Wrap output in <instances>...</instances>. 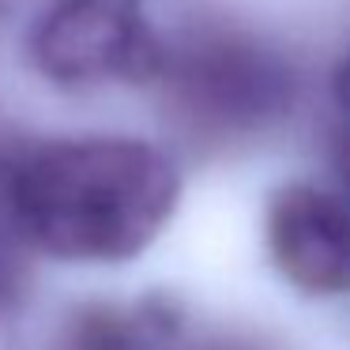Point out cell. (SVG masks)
Instances as JSON below:
<instances>
[{"instance_id":"cell-2","label":"cell","mask_w":350,"mask_h":350,"mask_svg":"<svg viewBox=\"0 0 350 350\" xmlns=\"http://www.w3.org/2000/svg\"><path fill=\"white\" fill-rule=\"evenodd\" d=\"M151 91L177 136L226 151L279 132L301 106L305 76L297 57L267 31L200 16L166 34Z\"/></svg>"},{"instance_id":"cell-9","label":"cell","mask_w":350,"mask_h":350,"mask_svg":"<svg viewBox=\"0 0 350 350\" xmlns=\"http://www.w3.org/2000/svg\"><path fill=\"white\" fill-rule=\"evenodd\" d=\"M0 4H4V0H0Z\"/></svg>"},{"instance_id":"cell-1","label":"cell","mask_w":350,"mask_h":350,"mask_svg":"<svg viewBox=\"0 0 350 350\" xmlns=\"http://www.w3.org/2000/svg\"><path fill=\"white\" fill-rule=\"evenodd\" d=\"M8 189L38 256L113 267L144 256L181 204V166L162 144L83 132L8 144Z\"/></svg>"},{"instance_id":"cell-5","label":"cell","mask_w":350,"mask_h":350,"mask_svg":"<svg viewBox=\"0 0 350 350\" xmlns=\"http://www.w3.org/2000/svg\"><path fill=\"white\" fill-rule=\"evenodd\" d=\"M166 317L154 309L83 305L61 332V350H162Z\"/></svg>"},{"instance_id":"cell-4","label":"cell","mask_w":350,"mask_h":350,"mask_svg":"<svg viewBox=\"0 0 350 350\" xmlns=\"http://www.w3.org/2000/svg\"><path fill=\"white\" fill-rule=\"evenodd\" d=\"M264 249L297 294L350 297V196L312 181H282L264 204Z\"/></svg>"},{"instance_id":"cell-7","label":"cell","mask_w":350,"mask_h":350,"mask_svg":"<svg viewBox=\"0 0 350 350\" xmlns=\"http://www.w3.org/2000/svg\"><path fill=\"white\" fill-rule=\"evenodd\" d=\"M332 98H335V106H339V113L350 121V46L342 49L339 64H335V72H332Z\"/></svg>"},{"instance_id":"cell-6","label":"cell","mask_w":350,"mask_h":350,"mask_svg":"<svg viewBox=\"0 0 350 350\" xmlns=\"http://www.w3.org/2000/svg\"><path fill=\"white\" fill-rule=\"evenodd\" d=\"M34 256L8 189V144H0V327L23 312L34 282Z\"/></svg>"},{"instance_id":"cell-3","label":"cell","mask_w":350,"mask_h":350,"mask_svg":"<svg viewBox=\"0 0 350 350\" xmlns=\"http://www.w3.org/2000/svg\"><path fill=\"white\" fill-rule=\"evenodd\" d=\"M162 49L147 0H53L27 31V64L61 91L151 87Z\"/></svg>"},{"instance_id":"cell-8","label":"cell","mask_w":350,"mask_h":350,"mask_svg":"<svg viewBox=\"0 0 350 350\" xmlns=\"http://www.w3.org/2000/svg\"><path fill=\"white\" fill-rule=\"evenodd\" d=\"M335 170H339V189L350 196V121L339 136V147H335Z\"/></svg>"}]
</instances>
